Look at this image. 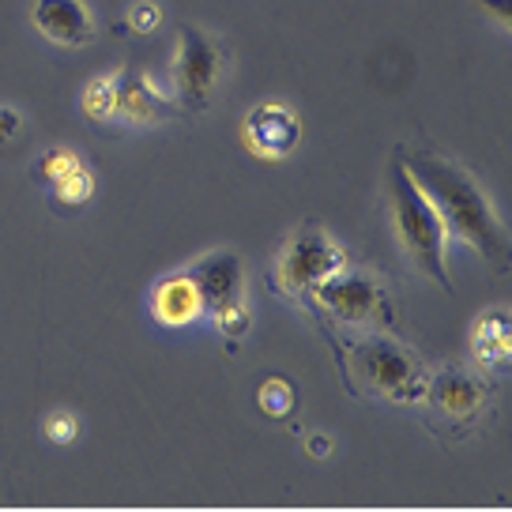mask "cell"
<instances>
[{
	"instance_id": "ffe728a7",
	"label": "cell",
	"mask_w": 512,
	"mask_h": 512,
	"mask_svg": "<svg viewBox=\"0 0 512 512\" xmlns=\"http://www.w3.org/2000/svg\"><path fill=\"white\" fill-rule=\"evenodd\" d=\"M19 132H23V113L16 106H0V144L16 140Z\"/></svg>"
},
{
	"instance_id": "6da1fadb",
	"label": "cell",
	"mask_w": 512,
	"mask_h": 512,
	"mask_svg": "<svg viewBox=\"0 0 512 512\" xmlns=\"http://www.w3.org/2000/svg\"><path fill=\"white\" fill-rule=\"evenodd\" d=\"M400 162L418 185V192L441 215L448 234H456L464 245H471L494 268L509 264V234L497 219L494 200L486 196V189L467 174L464 166H456L452 159L437 155V151H426V147L407 151V155L400 151Z\"/></svg>"
},
{
	"instance_id": "7c38bea8",
	"label": "cell",
	"mask_w": 512,
	"mask_h": 512,
	"mask_svg": "<svg viewBox=\"0 0 512 512\" xmlns=\"http://www.w3.org/2000/svg\"><path fill=\"white\" fill-rule=\"evenodd\" d=\"M151 313L166 328H185V324H196L204 317V294L192 283L189 272L166 275L151 294Z\"/></svg>"
},
{
	"instance_id": "9a60e30c",
	"label": "cell",
	"mask_w": 512,
	"mask_h": 512,
	"mask_svg": "<svg viewBox=\"0 0 512 512\" xmlns=\"http://www.w3.org/2000/svg\"><path fill=\"white\" fill-rule=\"evenodd\" d=\"M256 403H260L264 415L283 418L294 411V388H290L287 377H268V381L260 384V392H256Z\"/></svg>"
},
{
	"instance_id": "9c48e42d",
	"label": "cell",
	"mask_w": 512,
	"mask_h": 512,
	"mask_svg": "<svg viewBox=\"0 0 512 512\" xmlns=\"http://www.w3.org/2000/svg\"><path fill=\"white\" fill-rule=\"evenodd\" d=\"M31 19L53 46L83 49L95 38V16L87 12L83 0H34Z\"/></svg>"
},
{
	"instance_id": "4fadbf2b",
	"label": "cell",
	"mask_w": 512,
	"mask_h": 512,
	"mask_svg": "<svg viewBox=\"0 0 512 512\" xmlns=\"http://www.w3.org/2000/svg\"><path fill=\"white\" fill-rule=\"evenodd\" d=\"M509 351H512V320H509V309L497 305L490 313H482L479 324H475V332H471V354L490 369L509 362Z\"/></svg>"
},
{
	"instance_id": "8fae6325",
	"label": "cell",
	"mask_w": 512,
	"mask_h": 512,
	"mask_svg": "<svg viewBox=\"0 0 512 512\" xmlns=\"http://www.w3.org/2000/svg\"><path fill=\"white\" fill-rule=\"evenodd\" d=\"M426 400H430L441 415L464 422V418L482 411V403H486V384H482L479 377L464 373V369H441V373L426 377Z\"/></svg>"
},
{
	"instance_id": "e0dca14e",
	"label": "cell",
	"mask_w": 512,
	"mask_h": 512,
	"mask_svg": "<svg viewBox=\"0 0 512 512\" xmlns=\"http://www.w3.org/2000/svg\"><path fill=\"white\" fill-rule=\"evenodd\" d=\"M76 166H83L80 155H72V151H64V147H49L46 155H42V162H38V174H42L46 185H57V181L72 174Z\"/></svg>"
},
{
	"instance_id": "7402d4cb",
	"label": "cell",
	"mask_w": 512,
	"mask_h": 512,
	"mask_svg": "<svg viewBox=\"0 0 512 512\" xmlns=\"http://www.w3.org/2000/svg\"><path fill=\"white\" fill-rule=\"evenodd\" d=\"M309 452H313V456H328V452H332L328 437H324V433H313V441H309Z\"/></svg>"
},
{
	"instance_id": "3957f363",
	"label": "cell",
	"mask_w": 512,
	"mask_h": 512,
	"mask_svg": "<svg viewBox=\"0 0 512 512\" xmlns=\"http://www.w3.org/2000/svg\"><path fill=\"white\" fill-rule=\"evenodd\" d=\"M174 76V102L189 113H204L215 102L226 76V49L219 38L204 34L192 23L177 31V53L170 64Z\"/></svg>"
},
{
	"instance_id": "2e32d148",
	"label": "cell",
	"mask_w": 512,
	"mask_h": 512,
	"mask_svg": "<svg viewBox=\"0 0 512 512\" xmlns=\"http://www.w3.org/2000/svg\"><path fill=\"white\" fill-rule=\"evenodd\" d=\"M49 189H53V196L64 200V204H83V200H91V192H95V177H91L87 166H76L72 174L61 177V181L49 185Z\"/></svg>"
},
{
	"instance_id": "ac0fdd59",
	"label": "cell",
	"mask_w": 512,
	"mask_h": 512,
	"mask_svg": "<svg viewBox=\"0 0 512 512\" xmlns=\"http://www.w3.org/2000/svg\"><path fill=\"white\" fill-rule=\"evenodd\" d=\"M125 23L132 27V31L140 34V38H147V34H155L162 27V4H155V0H136L132 8H128Z\"/></svg>"
},
{
	"instance_id": "8992f818",
	"label": "cell",
	"mask_w": 512,
	"mask_h": 512,
	"mask_svg": "<svg viewBox=\"0 0 512 512\" xmlns=\"http://www.w3.org/2000/svg\"><path fill=\"white\" fill-rule=\"evenodd\" d=\"M347 268V253L324 226L305 223L298 226L287 238L283 253H279V264H275V287L287 298H298V294H309V290L324 283L328 275H336Z\"/></svg>"
},
{
	"instance_id": "5b68a950",
	"label": "cell",
	"mask_w": 512,
	"mask_h": 512,
	"mask_svg": "<svg viewBox=\"0 0 512 512\" xmlns=\"http://www.w3.org/2000/svg\"><path fill=\"white\" fill-rule=\"evenodd\" d=\"M354 373L396 403L426 400V369L415 354L388 336H358L351 343Z\"/></svg>"
},
{
	"instance_id": "30bf717a",
	"label": "cell",
	"mask_w": 512,
	"mask_h": 512,
	"mask_svg": "<svg viewBox=\"0 0 512 512\" xmlns=\"http://www.w3.org/2000/svg\"><path fill=\"white\" fill-rule=\"evenodd\" d=\"M181 106L155 91V83L144 72H121L117 76V95H113V117L128 125H159L177 117Z\"/></svg>"
},
{
	"instance_id": "ba28073f",
	"label": "cell",
	"mask_w": 512,
	"mask_h": 512,
	"mask_svg": "<svg viewBox=\"0 0 512 512\" xmlns=\"http://www.w3.org/2000/svg\"><path fill=\"white\" fill-rule=\"evenodd\" d=\"M241 136H245V144H249V151H253L256 159L279 162L298 147L302 125H298L294 110H287L283 102H260V106H253L249 117H245Z\"/></svg>"
},
{
	"instance_id": "277c9868",
	"label": "cell",
	"mask_w": 512,
	"mask_h": 512,
	"mask_svg": "<svg viewBox=\"0 0 512 512\" xmlns=\"http://www.w3.org/2000/svg\"><path fill=\"white\" fill-rule=\"evenodd\" d=\"M185 272L204 294V317L215 320V328L226 339H241L249 332V302H245V264L234 249H219V253L200 256Z\"/></svg>"
},
{
	"instance_id": "7a4b0ae2",
	"label": "cell",
	"mask_w": 512,
	"mask_h": 512,
	"mask_svg": "<svg viewBox=\"0 0 512 512\" xmlns=\"http://www.w3.org/2000/svg\"><path fill=\"white\" fill-rule=\"evenodd\" d=\"M388 208H392V230L400 241L403 256L415 264V272L433 279L441 290H452V275H448L445 241L448 230L433 204L418 192L411 174L403 170L400 155L388 166Z\"/></svg>"
},
{
	"instance_id": "d6986e66",
	"label": "cell",
	"mask_w": 512,
	"mask_h": 512,
	"mask_svg": "<svg viewBox=\"0 0 512 512\" xmlns=\"http://www.w3.org/2000/svg\"><path fill=\"white\" fill-rule=\"evenodd\" d=\"M42 433H46L53 445H72L80 437V418L72 415V411H53L42 422Z\"/></svg>"
},
{
	"instance_id": "5bb4252c",
	"label": "cell",
	"mask_w": 512,
	"mask_h": 512,
	"mask_svg": "<svg viewBox=\"0 0 512 512\" xmlns=\"http://www.w3.org/2000/svg\"><path fill=\"white\" fill-rule=\"evenodd\" d=\"M113 95H117V76H98V80H91L87 87H83V117L87 121H95V125H102V121H110L113 117Z\"/></svg>"
},
{
	"instance_id": "44dd1931",
	"label": "cell",
	"mask_w": 512,
	"mask_h": 512,
	"mask_svg": "<svg viewBox=\"0 0 512 512\" xmlns=\"http://www.w3.org/2000/svg\"><path fill=\"white\" fill-rule=\"evenodd\" d=\"M479 4L486 8V16H494L501 27L512 23V0H479Z\"/></svg>"
},
{
	"instance_id": "52a82bcc",
	"label": "cell",
	"mask_w": 512,
	"mask_h": 512,
	"mask_svg": "<svg viewBox=\"0 0 512 512\" xmlns=\"http://www.w3.org/2000/svg\"><path fill=\"white\" fill-rule=\"evenodd\" d=\"M309 298L332 313L339 320H351V324H362V320L384 317V290L377 287V279L366 272H336L328 275L324 283L309 290Z\"/></svg>"
}]
</instances>
